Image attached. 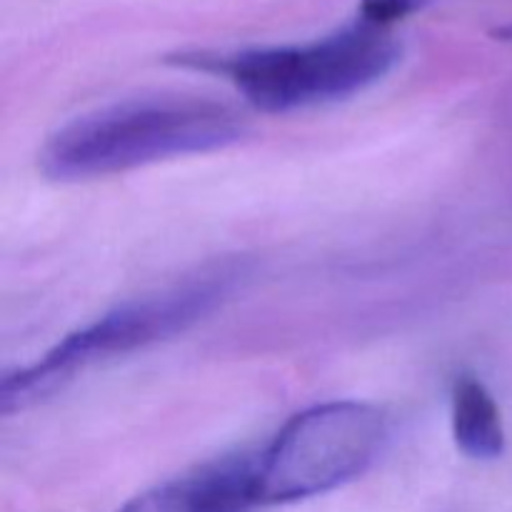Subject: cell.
<instances>
[{
	"instance_id": "cell-1",
	"label": "cell",
	"mask_w": 512,
	"mask_h": 512,
	"mask_svg": "<svg viewBox=\"0 0 512 512\" xmlns=\"http://www.w3.org/2000/svg\"><path fill=\"white\" fill-rule=\"evenodd\" d=\"M243 135V118L213 100H125L63 125L40 150V170L60 183L105 178L163 160L215 153Z\"/></svg>"
},
{
	"instance_id": "cell-2",
	"label": "cell",
	"mask_w": 512,
	"mask_h": 512,
	"mask_svg": "<svg viewBox=\"0 0 512 512\" xmlns=\"http://www.w3.org/2000/svg\"><path fill=\"white\" fill-rule=\"evenodd\" d=\"M398 60L400 43L393 33L358 18L313 43L233 55H183L180 63L225 73L263 113H290L363 93L383 80Z\"/></svg>"
},
{
	"instance_id": "cell-3",
	"label": "cell",
	"mask_w": 512,
	"mask_h": 512,
	"mask_svg": "<svg viewBox=\"0 0 512 512\" xmlns=\"http://www.w3.org/2000/svg\"><path fill=\"white\" fill-rule=\"evenodd\" d=\"M223 295L225 280L205 278L183 288L118 305L93 323L65 335L38 363L5 375L0 385V410L3 415L23 413L53 398L83 370L183 333L208 315L223 300Z\"/></svg>"
},
{
	"instance_id": "cell-4",
	"label": "cell",
	"mask_w": 512,
	"mask_h": 512,
	"mask_svg": "<svg viewBox=\"0 0 512 512\" xmlns=\"http://www.w3.org/2000/svg\"><path fill=\"white\" fill-rule=\"evenodd\" d=\"M385 438L375 405L333 400L303 410L255 455L258 505L298 503L350 483L375 463Z\"/></svg>"
},
{
	"instance_id": "cell-5",
	"label": "cell",
	"mask_w": 512,
	"mask_h": 512,
	"mask_svg": "<svg viewBox=\"0 0 512 512\" xmlns=\"http://www.w3.org/2000/svg\"><path fill=\"white\" fill-rule=\"evenodd\" d=\"M450 415L460 453L473 460H495L505 453V428L498 403L478 378L460 375L455 380Z\"/></svg>"
},
{
	"instance_id": "cell-6",
	"label": "cell",
	"mask_w": 512,
	"mask_h": 512,
	"mask_svg": "<svg viewBox=\"0 0 512 512\" xmlns=\"http://www.w3.org/2000/svg\"><path fill=\"white\" fill-rule=\"evenodd\" d=\"M115 512H195V480L193 475L168 480L163 485L135 495Z\"/></svg>"
},
{
	"instance_id": "cell-7",
	"label": "cell",
	"mask_w": 512,
	"mask_h": 512,
	"mask_svg": "<svg viewBox=\"0 0 512 512\" xmlns=\"http://www.w3.org/2000/svg\"><path fill=\"white\" fill-rule=\"evenodd\" d=\"M430 3L433 0H360V20L390 30V25L420 13Z\"/></svg>"
},
{
	"instance_id": "cell-8",
	"label": "cell",
	"mask_w": 512,
	"mask_h": 512,
	"mask_svg": "<svg viewBox=\"0 0 512 512\" xmlns=\"http://www.w3.org/2000/svg\"><path fill=\"white\" fill-rule=\"evenodd\" d=\"M493 35H495V38H498V40H505V43H512V23L500 25V28H495Z\"/></svg>"
}]
</instances>
